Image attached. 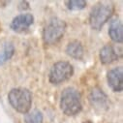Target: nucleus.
Segmentation results:
<instances>
[{
	"mask_svg": "<svg viewBox=\"0 0 123 123\" xmlns=\"http://www.w3.org/2000/svg\"><path fill=\"white\" fill-rule=\"evenodd\" d=\"M60 108L61 111L68 116L78 114L82 109L80 92L73 87L65 88L61 93Z\"/></svg>",
	"mask_w": 123,
	"mask_h": 123,
	"instance_id": "obj_1",
	"label": "nucleus"
},
{
	"mask_svg": "<svg viewBox=\"0 0 123 123\" xmlns=\"http://www.w3.org/2000/svg\"><path fill=\"white\" fill-rule=\"evenodd\" d=\"M8 100L14 110H16L18 112L25 114L31 109L32 94L26 88H14L9 92Z\"/></svg>",
	"mask_w": 123,
	"mask_h": 123,
	"instance_id": "obj_2",
	"label": "nucleus"
},
{
	"mask_svg": "<svg viewBox=\"0 0 123 123\" xmlns=\"http://www.w3.org/2000/svg\"><path fill=\"white\" fill-rule=\"evenodd\" d=\"M66 30V23L58 18H52L46 24L43 31V39L47 45H54L63 37Z\"/></svg>",
	"mask_w": 123,
	"mask_h": 123,
	"instance_id": "obj_3",
	"label": "nucleus"
},
{
	"mask_svg": "<svg viewBox=\"0 0 123 123\" xmlns=\"http://www.w3.org/2000/svg\"><path fill=\"white\" fill-rule=\"evenodd\" d=\"M114 7L110 3H98L92 8L89 15V23L90 26L95 29L100 30L104 24L110 19L113 14Z\"/></svg>",
	"mask_w": 123,
	"mask_h": 123,
	"instance_id": "obj_4",
	"label": "nucleus"
},
{
	"mask_svg": "<svg viewBox=\"0 0 123 123\" xmlns=\"http://www.w3.org/2000/svg\"><path fill=\"white\" fill-rule=\"evenodd\" d=\"M74 74L73 66L67 61H58L52 65L49 79L52 84H59L69 80Z\"/></svg>",
	"mask_w": 123,
	"mask_h": 123,
	"instance_id": "obj_5",
	"label": "nucleus"
},
{
	"mask_svg": "<svg viewBox=\"0 0 123 123\" xmlns=\"http://www.w3.org/2000/svg\"><path fill=\"white\" fill-rule=\"evenodd\" d=\"M34 22V18L31 14H20L13 18L10 26L15 32H23L27 30Z\"/></svg>",
	"mask_w": 123,
	"mask_h": 123,
	"instance_id": "obj_6",
	"label": "nucleus"
},
{
	"mask_svg": "<svg viewBox=\"0 0 123 123\" xmlns=\"http://www.w3.org/2000/svg\"><path fill=\"white\" fill-rule=\"evenodd\" d=\"M89 101L96 111H103L104 110L108 109V97L107 95L98 87L92 89L89 95Z\"/></svg>",
	"mask_w": 123,
	"mask_h": 123,
	"instance_id": "obj_7",
	"label": "nucleus"
},
{
	"mask_svg": "<svg viewBox=\"0 0 123 123\" xmlns=\"http://www.w3.org/2000/svg\"><path fill=\"white\" fill-rule=\"evenodd\" d=\"M107 80L109 86L115 92L123 90V70L121 67L111 69L107 74Z\"/></svg>",
	"mask_w": 123,
	"mask_h": 123,
	"instance_id": "obj_8",
	"label": "nucleus"
},
{
	"mask_svg": "<svg viewBox=\"0 0 123 123\" xmlns=\"http://www.w3.org/2000/svg\"><path fill=\"white\" fill-rule=\"evenodd\" d=\"M100 60L102 64H111L114 61H116L119 56H118V53L117 51L115 50V49L111 46V45H106L104 46L101 50H100Z\"/></svg>",
	"mask_w": 123,
	"mask_h": 123,
	"instance_id": "obj_9",
	"label": "nucleus"
},
{
	"mask_svg": "<svg viewBox=\"0 0 123 123\" xmlns=\"http://www.w3.org/2000/svg\"><path fill=\"white\" fill-rule=\"evenodd\" d=\"M109 35L111 39L115 43L123 42V27H122V22L119 19H113L111 22Z\"/></svg>",
	"mask_w": 123,
	"mask_h": 123,
	"instance_id": "obj_10",
	"label": "nucleus"
},
{
	"mask_svg": "<svg viewBox=\"0 0 123 123\" xmlns=\"http://www.w3.org/2000/svg\"><path fill=\"white\" fill-rule=\"evenodd\" d=\"M66 53L74 59L77 60L81 59L84 54V50L81 43L79 41H73L69 43V45L66 48Z\"/></svg>",
	"mask_w": 123,
	"mask_h": 123,
	"instance_id": "obj_11",
	"label": "nucleus"
},
{
	"mask_svg": "<svg viewBox=\"0 0 123 123\" xmlns=\"http://www.w3.org/2000/svg\"><path fill=\"white\" fill-rule=\"evenodd\" d=\"M15 52V48L12 43H6L1 51H0V65H3L5 62L12 58Z\"/></svg>",
	"mask_w": 123,
	"mask_h": 123,
	"instance_id": "obj_12",
	"label": "nucleus"
},
{
	"mask_svg": "<svg viewBox=\"0 0 123 123\" xmlns=\"http://www.w3.org/2000/svg\"><path fill=\"white\" fill-rule=\"evenodd\" d=\"M43 113L37 109L29 111L24 115V123H43Z\"/></svg>",
	"mask_w": 123,
	"mask_h": 123,
	"instance_id": "obj_13",
	"label": "nucleus"
},
{
	"mask_svg": "<svg viewBox=\"0 0 123 123\" xmlns=\"http://www.w3.org/2000/svg\"><path fill=\"white\" fill-rule=\"evenodd\" d=\"M67 8L72 11H79L82 10L86 6V2L83 0H71V1H66Z\"/></svg>",
	"mask_w": 123,
	"mask_h": 123,
	"instance_id": "obj_14",
	"label": "nucleus"
},
{
	"mask_svg": "<svg viewBox=\"0 0 123 123\" xmlns=\"http://www.w3.org/2000/svg\"><path fill=\"white\" fill-rule=\"evenodd\" d=\"M82 123H92L90 120H87V121H84V122H82Z\"/></svg>",
	"mask_w": 123,
	"mask_h": 123,
	"instance_id": "obj_15",
	"label": "nucleus"
}]
</instances>
